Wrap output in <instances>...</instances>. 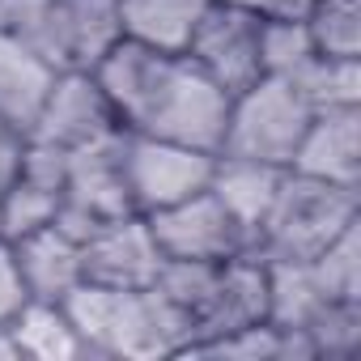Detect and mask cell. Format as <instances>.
<instances>
[{
	"mask_svg": "<svg viewBox=\"0 0 361 361\" xmlns=\"http://www.w3.org/2000/svg\"><path fill=\"white\" fill-rule=\"evenodd\" d=\"M94 77L128 132L209 153L221 149L230 94L217 81H209L183 51H161L136 39H119L102 56Z\"/></svg>",
	"mask_w": 361,
	"mask_h": 361,
	"instance_id": "cell-1",
	"label": "cell"
},
{
	"mask_svg": "<svg viewBox=\"0 0 361 361\" xmlns=\"http://www.w3.org/2000/svg\"><path fill=\"white\" fill-rule=\"evenodd\" d=\"M64 310L85 344V357L111 361H157V357H183L192 344V319L170 306L153 285L145 289H115L81 281Z\"/></svg>",
	"mask_w": 361,
	"mask_h": 361,
	"instance_id": "cell-2",
	"label": "cell"
},
{
	"mask_svg": "<svg viewBox=\"0 0 361 361\" xmlns=\"http://www.w3.org/2000/svg\"><path fill=\"white\" fill-rule=\"evenodd\" d=\"M0 30L56 73H94L123 39L119 0H0Z\"/></svg>",
	"mask_w": 361,
	"mask_h": 361,
	"instance_id": "cell-3",
	"label": "cell"
},
{
	"mask_svg": "<svg viewBox=\"0 0 361 361\" xmlns=\"http://www.w3.org/2000/svg\"><path fill=\"white\" fill-rule=\"evenodd\" d=\"M357 217H361V192L357 188H336V183H323V178H306L298 170H285L264 221L255 226L251 255H259L264 264L314 259Z\"/></svg>",
	"mask_w": 361,
	"mask_h": 361,
	"instance_id": "cell-4",
	"label": "cell"
},
{
	"mask_svg": "<svg viewBox=\"0 0 361 361\" xmlns=\"http://www.w3.org/2000/svg\"><path fill=\"white\" fill-rule=\"evenodd\" d=\"M310 115L314 111L302 102V94L285 77H259L255 85L230 98V119H226V136L217 153L289 170Z\"/></svg>",
	"mask_w": 361,
	"mask_h": 361,
	"instance_id": "cell-5",
	"label": "cell"
},
{
	"mask_svg": "<svg viewBox=\"0 0 361 361\" xmlns=\"http://www.w3.org/2000/svg\"><path fill=\"white\" fill-rule=\"evenodd\" d=\"M153 243L161 259H200V264H226L234 255H251V234L238 226V217L204 188L178 204H166L157 213H145Z\"/></svg>",
	"mask_w": 361,
	"mask_h": 361,
	"instance_id": "cell-6",
	"label": "cell"
},
{
	"mask_svg": "<svg viewBox=\"0 0 361 361\" xmlns=\"http://www.w3.org/2000/svg\"><path fill=\"white\" fill-rule=\"evenodd\" d=\"M259 30H264L259 13H251L243 5H230V0H213L200 18V26L192 30L183 56L234 98V94H243L247 85H255L264 77Z\"/></svg>",
	"mask_w": 361,
	"mask_h": 361,
	"instance_id": "cell-7",
	"label": "cell"
},
{
	"mask_svg": "<svg viewBox=\"0 0 361 361\" xmlns=\"http://www.w3.org/2000/svg\"><path fill=\"white\" fill-rule=\"evenodd\" d=\"M128 149H132V132L115 128L81 149H68V183H64V200L77 204L81 213L98 217V221H115V217H132L136 196H132V174H128Z\"/></svg>",
	"mask_w": 361,
	"mask_h": 361,
	"instance_id": "cell-8",
	"label": "cell"
},
{
	"mask_svg": "<svg viewBox=\"0 0 361 361\" xmlns=\"http://www.w3.org/2000/svg\"><path fill=\"white\" fill-rule=\"evenodd\" d=\"M217 153L174 145V140H153L132 132L128 149V174H132V196L140 213H157L166 204H178L209 188Z\"/></svg>",
	"mask_w": 361,
	"mask_h": 361,
	"instance_id": "cell-9",
	"label": "cell"
},
{
	"mask_svg": "<svg viewBox=\"0 0 361 361\" xmlns=\"http://www.w3.org/2000/svg\"><path fill=\"white\" fill-rule=\"evenodd\" d=\"M115 128H123V123L94 73H56V85L47 90L30 136L51 140L60 149H81Z\"/></svg>",
	"mask_w": 361,
	"mask_h": 361,
	"instance_id": "cell-10",
	"label": "cell"
},
{
	"mask_svg": "<svg viewBox=\"0 0 361 361\" xmlns=\"http://www.w3.org/2000/svg\"><path fill=\"white\" fill-rule=\"evenodd\" d=\"M157 268H161V251L153 243L145 213L115 217L81 243V272L94 285L145 289V285H153Z\"/></svg>",
	"mask_w": 361,
	"mask_h": 361,
	"instance_id": "cell-11",
	"label": "cell"
},
{
	"mask_svg": "<svg viewBox=\"0 0 361 361\" xmlns=\"http://www.w3.org/2000/svg\"><path fill=\"white\" fill-rule=\"evenodd\" d=\"M289 170L361 192V106L314 111L293 149Z\"/></svg>",
	"mask_w": 361,
	"mask_h": 361,
	"instance_id": "cell-12",
	"label": "cell"
},
{
	"mask_svg": "<svg viewBox=\"0 0 361 361\" xmlns=\"http://www.w3.org/2000/svg\"><path fill=\"white\" fill-rule=\"evenodd\" d=\"M251 323H268V264L259 255H234V259L217 264L213 293H209L204 310L196 314V336L188 348H196L213 336L251 327Z\"/></svg>",
	"mask_w": 361,
	"mask_h": 361,
	"instance_id": "cell-13",
	"label": "cell"
},
{
	"mask_svg": "<svg viewBox=\"0 0 361 361\" xmlns=\"http://www.w3.org/2000/svg\"><path fill=\"white\" fill-rule=\"evenodd\" d=\"M9 247L18 255V268H22L30 302H64L85 281V272H81V243H73L56 226L35 230V234L18 238Z\"/></svg>",
	"mask_w": 361,
	"mask_h": 361,
	"instance_id": "cell-14",
	"label": "cell"
},
{
	"mask_svg": "<svg viewBox=\"0 0 361 361\" xmlns=\"http://www.w3.org/2000/svg\"><path fill=\"white\" fill-rule=\"evenodd\" d=\"M51 85H56V68L43 56H35L26 43L0 30V119L30 132Z\"/></svg>",
	"mask_w": 361,
	"mask_h": 361,
	"instance_id": "cell-15",
	"label": "cell"
},
{
	"mask_svg": "<svg viewBox=\"0 0 361 361\" xmlns=\"http://www.w3.org/2000/svg\"><path fill=\"white\" fill-rule=\"evenodd\" d=\"M281 178H285L281 166H264V161H251V157H226V153H217L209 192L255 238V226L264 221V213H268V204H272V196L281 188Z\"/></svg>",
	"mask_w": 361,
	"mask_h": 361,
	"instance_id": "cell-16",
	"label": "cell"
},
{
	"mask_svg": "<svg viewBox=\"0 0 361 361\" xmlns=\"http://www.w3.org/2000/svg\"><path fill=\"white\" fill-rule=\"evenodd\" d=\"M209 5L213 0H119L123 39L161 51H183Z\"/></svg>",
	"mask_w": 361,
	"mask_h": 361,
	"instance_id": "cell-17",
	"label": "cell"
},
{
	"mask_svg": "<svg viewBox=\"0 0 361 361\" xmlns=\"http://www.w3.org/2000/svg\"><path fill=\"white\" fill-rule=\"evenodd\" d=\"M9 340L22 357L35 361H77L85 357V344L64 310V302H26L22 314L9 323Z\"/></svg>",
	"mask_w": 361,
	"mask_h": 361,
	"instance_id": "cell-18",
	"label": "cell"
},
{
	"mask_svg": "<svg viewBox=\"0 0 361 361\" xmlns=\"http://www.w3.org/2000/svg\"><path fill=\"white\" fill-rule=\"evenodd\" d=\"M302 102L310 111H327V106H361V60H344V56H323L314 51L302 68H293L285 77Z\"/></svg>",
	"mask_w": 361,
	"mask_h": 361,
	"instance_id": "cell-19",
	"label": "cell"
},
{
	"mask_svg": "<svg viewBox=\"0 0 361 361\" xmlns=\"http://www.w3.org/2000/svg\"><path fill=\"white\" fill-rule=\"evenodd\" d=\"M306 268L327 302H361V217L314 259H306Z\"/></svg>",
	"mask_w": 361,
	"mask_h": 361,
	"instance_id": "cell-20",
	"label": "cell"
},
{
	"mask_svg": "<svg viewBox=\"0 0 361 361\" xmlns=\"http://www.w3.org/2000/svg\"><path fill=\"white\" fill-rule=\"evenodd\" d=\"M314 51L361 60V0H310L302 13Z\"/></svg>",
	"mask_w": 361,
	"mask_h": 361,
	"instance_id": "cell-21",
	"label": "cell"
},
{
	"mask_svg": "<svg viewBox=\"0 0 361 361\" xmlns=\"http://www.w3.org/2000/svg\"><path fill=\"white\" fill-rule=\"evenodd\" d=\"M60 192H43L26 178H13V183L0 192V238L18 243L35 230H47L60 213Z\"/></svg>",
	"mask_w": 361,
	"mask_h": 361,
	"instance_id": "cell-22",
	"label": "cell"
},
{
	"mask_svg": "<svg viewBox=\"0 0 361 361\" xmlns=\"http://www.w3.org/2000/svg\"><path fill=\"white\" fill-rule=\"evenodd\" d=\"M302 336L310 340L314 361H353L361 348V302H327Z\"/></svg>",
	"mask_w": 361,
	"mask_h": 361,
	"instance_id": "cell-23",
	"label": "cell"
},
{
	"mask_svg": "<svg viewBox=\"0 0 361 361\" xmlns=\"http://www.w3.org/2000/svg\"><path fill=\"white\" fill-rule=\"evenodd\" d=\"M310 56H314V39L302 18H264V30H259L264 77H289Z\"/></svg>",
	"mask_w": 361,
	"mask_h": 361,
	"instance_id": "cell-24",
	"label": "cell"
},
{
	"mask_svg": "<svg viewBox=\"0 0 361 361\" xmlns=\"http://www.w3.org/2000/svg\"><path fill=\"white\" fill-rule=\"evenodd\" d=\"M188 357H234V361H285V331L272 323H251L226 336H213L196 348H188Z\"/></svg>",
	"mask_w": 361,
	"mask_h": 361,
	"instance_id": "cell-25",
	"label": "cell"
},
{
	"mask_svg": "<svg viewBox=\"0 0 361 361\" xmlns=\"http://www.w3.org/2000/svg\"><path fill=\"white\" fill-rule=\"evenodd\" d=\"M18 178L43 188V192H60L64 196V183H68V149L51 145V140H39V136H26V153H22V170Z\"/></svg>",
	"mask_w": 361,
	"mask_h": 361,
	"instance_id": "cell-26",
	"label": "cell"
},
{
	"mask_svg": "<svg viewBox=\"0 0 361 361\" xmlns=\"http://www.w3.org/2000/svg\"><path fill=\"white\" fill-rule=\"evenodd\" d=\"M26 302H30V293H26L18 255H13V247H9L5 238H0V327H9V323L22 314Z\"/></svg>",
	"mask_w": 361,
	"mask_h": 361,
	"instance_id": "cell-27",
	"label": "cell"
},
{
	"mask_svg": "<svg viewBox=\"0 0 361 361\" xmlns=\"http://www.w3.org/2000/svg\"><path fill=\"white\" fill-rule=\"evenodd\" d=\"M26 136H30V132L13 128L9 119H0V192H5V188L13 183V178H18V170H22Z\"/></svg>",
	"mask_w": 361,
	"mask_h": 361,
	"instance_id": "cell-28",
	"label": "cell"
},
{
	"mask_svg": "<svg viewBox=\"0 0 361 361\" xmlns=\"http://www.w3.org/2000/svg\"><path fill=\"white\" fill-rule=\"evenodd\" d=\"M230 5H243L259 18H302L310 0H230Z\"/></svg>",
	"mask_w": 361,
	"mask_h": 361,
	"instance_id": "cell-29",
	"label": "cell"
},
{
	"mask_svg": "<svg viewBox=\"0 0 361 361\" xmlns=\"http://www.w3.org/2000/svg\"><path fill=\"white\" fill-rule=\"evenodd\" d=\"M0 361H18V348L9 340V327H0Z\"/></svg>",
	"mask_w": 361,
	"mask_h": 361,
	"instance_id": "cell-30",
	"label": "cell"
}]
</instances>
